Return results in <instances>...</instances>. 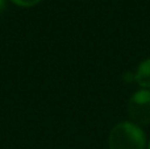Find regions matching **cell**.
<instances>
[{
	"label": "cell",
	"mask_w": 150,
	"mask_h": 149,
	"mask_svg": "<svg viewBox=\"0 0 150 149\" xmlns=\"http://www.w3.org/2000/svg\"><path fill=\"white\" fill-rule=\"evenodd\" d=\"M12 1L18 7H33L38 4L41 0H12Z\"/></svg>",
	"instance_id": "277c9868"
},
{
	"label": "cell",
	"mask_w": 150,
	"mask_h": 149,
	"mask_svg": "<svg viewBox=\"0 0 150 149\" xmlns=\"http://www.w3.org/2000/svg\"><path fill=\"white\" fill-rule=\"evenodd\" d=\"M5 9V0H0V12Z\"/></svg>",
	"instance_id": "5b68a950"
},
{
	"label": "cell",
	"mask_w": 150,
	"mask_h": 149,
	"mask_svg": "<svg viewBox=\"0 0 150 149\" xmlns=\"http://www.w3.org/2000/svg\"><path fill=\"white\" fill-rule=\"evenodd\" d=\"M108 145L109 149H145V132L132 121H122L112 128Z\"/></svg>",
	"instance_id": "6da1fadb"
},
{
	"label": "cell",
	"mask_w": 150,
	"mask_h": 149,
	"mask_svg": "<svg viewBox=\"0 0 150 149\" xmlns=\"http://www.w3.org/2000/svg\"><path fill=\"white\" fill-rule=\"evenodd\" d=\"M148 149H150V141H149V145H148Z\"/></svg>",
	"instance_id": "8992f818"
},
{
	"label": "cell",
	"mask_w": 150,
	"mask_h": 149,
	"mask_svg": "<svg viewBox=\"0 0 150 149\" xmlns=\"http://www.w3.org/2000/svg\"><path fill=\"white\" fill-rule=\"evenodd\" d=\"M133 79L145 90L150 89V58H146L138 65L136 73H133Z\"/></svg>",
	"instance_id": "3957f363"
},
{
	"label": "cell",
	"mask_w": 150,
	"mask_h": 149,
	"mask_svg": "<svg viewBox=\"0 0 150 149\" xmlns=\"http://www.w3.org/2000/svg\"><path fill=\"white\" fill-rule=\"evenodd\" d=\"M128 114L137 126L150 124V91L140 90L128 100Z\"/></svg>",
	"instance_id": "7a4b0ae2"
}]
</instances>
